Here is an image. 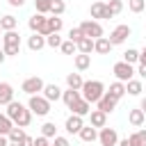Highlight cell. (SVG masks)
Masks as SVG:
<instances>
[{"label":"cell","mask_w":146,"mask_h":146,"mask_svg":"<svg viewBox=\"0 0 146 146\" xmlns=\"http://www.w3.org/2000/svg\"><path fill=\"white\" fill-rule=\"evenodd\" d=\"M5 114L14 121V125H21V128H25V125L32 123V112H30V107L23 105V103H18V100H11V103L7 105V112H5Z\"/></svg>","instance_id":"obj_1"},{"label":"cell","mask_w":146,"mask_h":146,"mask_svg":"<svg viewBox=\"0 0 146 146\" xmlns=\"http://www.w3.org/2000/svg\"><path fill=\"white\" fill-rule=\"evenodd\" d=\"M80 94L87 103H98V98L105 94V84L100 80H87V82H82Z\"/></svg>","instance_id":"obj_2"},{"label":"cell","mask_w":146,"mask_h":146,"mask_svg":"<svg viewBox=\"0 0 146 146\" xmlns=\"http://www.w3.org/2000/svg\"><path fill=\"white\" fill-rule=\"evenodd\" d=\"M2 50H5L7 57H14V55L21 52V34L16 30H9V32L2 34Z\"/></svg>","instance_id":"obj_3"},{"label":"cell","mask_w":146,"mask_h":146,"mask_svg":"<svg viewBox=\"0 0 146 146\" xmlns=\"http://www.w3.org/2000/svg\"><path fill=\"white\" fill-rule=\"evenodd\" d=\"M27 107H30V112H32V114H36V116H46V114L50 112V100H46L43 96L34 94V96H30Z\"/></svg>","instance_id":"obj_4"},{"label":"cell","mask_w":146,"mask_h":146,"mask_svg":"<svg viewBox=\"0 0 146 146\" xmlns=\"http://www.w3.org/2000/svg\"><path fill=\"white\" fill-rule=\"evenodd\" d=\"M43 84H46V82H43L39 75H32V78H25V80H23L21 91H23V94H27V96H34V94L43 91Z\"/></svg>","instance_id":"obj_5"},{"label":"cell","mask_w":146,"mask_h":146,"mask_svg":"<svg viewBox=\"0 0 146 146\" xmlns=\"http://www.w3.org/2000/svg\"><path fill=\"white\" fill-rule=\"evenodd\" d=\"M80 30H82V34L89 36V39H98V36H103V25H100L98 21H94V18L82 21V23H80Z\"/></svg>","instance_id":"obj_6"},{"label":"cell","mask_w":146,"mask_h":146,"mask_svg":"<svg viewBox=\"0 0 146 146\" xmlns=\"http://www.w3.org/2000/svg\"><path fill=\"white\" fill-rule=\"evenodd\" d=\"M112 71H114V75H116L119 82H128V80H132V75H135V68H132V64H128V62H116Z\"/></svg>","instance_id":"obj_7"},{"label":"cell","mask_w":146,"mask_h":146,"mask_svg":"<svg viewBox=\"0 0 146 146\" xmlns=\"http://www.w3.org/2000/svg\"><path fill=\"white\" fill-rule=\"evenodd\" d=\"M89 14H91L94 21H100V18H114V14L110 11L107 2H94V5L89 7Z\"/></svg>","instance_id":"obj_8"},{"label":"cell","mask_w":146,"mask_h":146,"mask_svg":"<svg viewBox=\"0 0 146 146\" xmlns=\"http://www.w3.org/2000/svg\"><path fill=\"white\" fill-rule=\"evenodd\" d=\"M128 36H130V25H116L107 39H110V43H112V46H121Z\"/></svg>","instance_id":"obj_9"},{"label":"cell","mask_w":146,"mask_h":146,"mask_svg":"<svg viewBox=\"0 0 146 146\" xmlns=\"http://www.w3.org/2000/svg\"><path fill=\"white\" fill-rule=\"evenodd\" d=\"M116 103H119V98H114L112 94H107V91H105V94L98 98V103H96L98 107H96V110H100V112L110 114V112H114V110H116Z\"/></svg>","instance_id":"obj_10"},{"label":"cell","mask_w":146,"mask_h":146,"mask_svg":"<svg viewBox=\"0 0 146 146\" xmlns=\"http://www.w3.org/2000/svg\"><path fill=\"white\" fill-rule=\"evenodd\" d=\"M98 141H100V146H116L119 144V135H116L114 128H100Z\"/></svg>","instance_id":"obj_11"},{"label":"cell","mask_w":146,"mask_h":146,"mask_svg":"<svg viewBox=\"0 0 146 146\" xmlns=\"http://www.w3.org/2000/svg\"><path fill=\"white\" fill-rule=\"evenodd\" d=\"M82 125H84V116H78V114H71V116L66 119V123H64V130H66L68 135H78Z\"/></svg>","instance_id":"obj_12"},{"label":"cell","mask_w":146,"mask_h":146,"mask_svg":"<svg viewBox=\"0 0 146 146\" xmlns=\"http://www.w3.org/2000/svg\"><path fill=\"white\" fill-rule=\"evenodd\" d=\"M144 121H146V114H144V110H141V107H135V110H130V112H128V123H130V125L141 128V125H144Z\"/></svg>","instance_id":"obj_13"},{"label":"cell","mask_w":146,"mask_h":146,"mask_svg":"<svg viewBox=\"0 0 146 146\" xmlns=\"http://www.w3.org/2000/svg\"><path fill=\"white\" fill-rule=\"evenodd\" d=\"M14 100V87L9 82H0V105H9Z\"/></svg>","instance_id":"obj_14"},{"label":"cell","mask_w":146,"mask_h":146,"mask_svg":"<svg viewBox=\"0 0 146 146\" xmlns=\"http://www.w3.org/2000/svg\"><path fill=\"white\" fill-rule=\"evenodd\" d=\"M68 110H73V114H78V116H87V114L91 112V103H87L84 98H80V100H75Z\"/></svg>","instance_id":"obj_15"},{"label":"cell","mask_w":146,"mask_h":146,"mask_svg":"<svg viewBox=\"0 0 146 146\" xmlns=\"http://www.w3.org/2000/svg\"><path fill=\"white\" fill-rule=\"evenodd\" d=\"M89 121H91L94 128H105V123H107V114L100 112V110H91V112H89Z\"/></svg>","instance_id":"obj_16"},{"label":"cell","mask_w":146,"mask_h":146,"mask_svg":"<svg viewBox=\"0 0 146 146\" xmlns=\"http://www.w3.org/2000/svg\"><path fill=\"white\" fill-rule=\"evenodd\" d=\"M43 46H46V36H43V34H36V32H34V34L27 39V48H30L32 52H39Z\"/></svg>","instance_id":"obj_17"},{"label":"cell","mask_w":146,"mask_h":146,"mask_svg":"<svg viewBox=\"0 0 146 146\" xmlns=\"http://www.w3.org/2000/svg\"><path fill=\"white\" fill-rule=\"evenodd\" d=\"M94 50H96L98 55H107V52L112 50L110 39H107V36H98V39H94Z\"/></svg>","instance_id":"obj_18"},{"label":"cell","mask_w":146,"mask_h":146,"mask_svg":"<svg viewBox=\"0 0 146 146\" xmlns=\"http://www.w3.org/2000/svg\"><path fill=\"white\" fill-rule=\"evenodd\" d=\"M43 98L46 100H59L62 98V89L57 87V84H43Z\"/></svg>","instance_id":"obj_19"},{"label":"cell","mask_w":146,"mask_h":146,"mask_svg":"<svg viewBox=\"0 0 146 146\" xmlns=\"http://www.w3.org/2000/svg\"><path fill=\"white\" fill-rule=\"evenodd\" d=\"M78 135H80V139H82V141H87V144H89V141H96V139H98V130H96L94 125H82Z\"/></svg>","instance_id":"obj_20"},{"label":"cell","mask_w":146,"mask_h":146,"mask_svg":"<svg viewBox=\"0 0 146 146\" xmlns=\"http://www.w3.org/2000/svg\"><path fill=\"white\" fill-rule=\"evenodd\" d=\"M73 64H75V68H78V71H87V68L91 66V55L78 52V55L73 57Z\"/></svg>","instance_id":"obj_21"},{"label":"cell","mask_w":146,"mask_h":146,"mask_svg":"<svg viewBox=\"0 0 146 146\" xmlns=\"http://www.w3.org/2000/svg\"><path fill=\"white\" fill-rule=\"evenodd\" d=\"M82 98V94H80V89H66V91H62V100H64V105L66 107H71L75 100H80Z\"/></svg>","instance_id":"obj_22"},{"label":"cell","mask_w":146,"mask_h":146,"mask_svg":"<svg viewBox=\"0 0 146 146\" xmlns=\"http://www.w3.org/2000/svg\"><path fill=\"white\" fill-rule=\"evenodd\" d=\"M46 14H34V16H30V21H27V25H30V30L32 32H39L41 27H43V23H46Z\"/></svg>","instance_id":"obj_23"},{"label":"cell","mask_w":146,"mask_h":146,"mask_svg":"<svg viewBox=\"0 0 146 146\" xmlns=\"http://www.w3.org/2000/svg\"><path fill=\"white\" fill-rule=\"evenodd\" d=\"M0 27H2V32H9V30H16V27H18V21H16V16H11V14H7V16H2V18H0Z\"/></svg>","instance_id":"obj_24"},{"label":"cell","mask_w":146,"mask_h":146,"mask_svg":"<svg viewBox=\"0 0 146 146\" xmlns=\"http://www.w3.org/2000/svg\"><path fill=\"white\" fill-rule=\"evenodd\" d=\"M78 52H84V55H91V50H94V39H89V36H82L78 43Z\"/></svg>","instance_id":"obj_25"},{"label":"cell","mask_w":146,"mask_h":146,"mask_svg":"<svg viewBox=\"0 0 146 146\" xmlns=\"http://www.w3.org/2000/svg\"><path fill=\"white\" fill-rule=\"evenodd\" d=\"M141 89H144V87H141V82H139V80H135V78L125 82V94H130V96H139V94H141Z\"/></svg>","instance_id":"obj_26"},{"label":"cell","mask_w":146,"mask_h":146,"mask_svg":"<svg viewBox=\"0 0 146 146\" xmlns=\"http://www.w3.org/2000/svg\"><path fill=\"white\" fill-rule=\"evenodd\" d=\"M107 94H112L114 98H123V96H125V82H119V80H116V82H112Z\"/></svg>","instance_id":"obj_27"},{"label":"cell","mask_w":146,"mask_h":146,"mask_svg":"<svg viewBox=\"0 0 146 146\" xmlns=\"http://www.w3.org/2000/svg\"><path fill=\"white\" fill-rule=\"evenodd\" d=\"M23 137H25V130H23L21 125H14V128L9 130V135H7V139H9V141H14V144H21V141H23Z\"/></svg>","instance_id":"obj_28"},{"label":"cell","mask_w":146,"mask_h":146,"mask_svg":"<svg viewBox=\"0 0 146 146\" xmlns=\"http://www.w3.org/2000/svg\"><path fill=\"white\" fill-rule=\"evenodd\" d=\"M82 82H84V80H82L80 73H68V75H66V84H68V89H80Z\"/></svg>","instance_id":"obj_29"},{"label":"cell","mask_w":146,"mask_h":146,"mask_svg":"<svg viewBox=\"0 0 146 146\" xmlns=\"http://www.w3.org/2000/svg\"><path fill=\"white\" fill-rule=\"evenodd\" d=\"M11 128H14V121L7 114H0V135H9Z\"/></svg>","instance_id":"obj_30"},{"label":"cell","mask_w":146,"mask_h":146,"mask_svg":"<svg viewBox=\"0 0 146 146\" xmlns=\"http://www.w3.org/2000/svg\"><path fill=\"white\" fill-rule=\"evenodd\" d=\"M52 7V0H34V9L36 14H48Z\"/></svg>","instance_id":"obj_31"},{"label":"cell","mask_w":146,"mask_h":146,"mask_svg":"<svg viewBox=\"0 0 146 146\" xmlns=\"http://www.w3.org/2000/svg\"><path fill=\"white\" fill-rule=\"evenodd\" d=\"M41 135H43V137H48V139H50V137H57V125H55V123H50V121H48V123H43V125H41Z\"/></svg>","instance_id":"obj_32"},{"label":"cell","mask_w":146,"mask_h":146,"mask_svg":"<svg viewBox=\"0 0 146 146\" xmlns=\"http://www.w3.org/2000/svg\"><path fill=\"white\" fill-rule=\"evenodd\" d=\"M46 46H50V48H59V46H62V36H59V32L48 34V36H46Z\"/></svg>","instance_id":"obj_33"},{"label":"cell","mask_w":146,"mask_h":146,"mask_svg":"<svg viewBox=\"0 0 146 146\" xmlns=\"http://www.w3.org/2000/svg\"><path fill=\"white\" fill-rule=\"evenodd\" d=\"M123 62H128V64H135V62H139V50H135V48H128V50L123 52Z\"/></svg>","instance_id":"obj_34"},{"label":"cell","mask_w":146,"mask_h":146,"mask_svg":"<svg viewBox=\"0 0 146 146\" xmlns=\"http://www.w3.org/2000/svg\"><path fill=\"white\" fill-rule=\"evenodd\" d=\"M119 146H144V144L139 141V137H137V132H132L130 137H125V139H121V141H119Z\"/></svg>","instance_id":"obj_35"},{"label":"cell","mask_w":146,"mask_h":146,"mask_svg":"<svg viewBox=\"0 0 146 146\" xmlns=\"http://www.w3.org/2000/svg\"><path fill=\"white\" fill-rule=\"evenodd\" d=\"M48 25H50V34H52V32H59V30H62L64 21H62L59 16H50V18H48Z\"/></svg>","instance_id":"obj_36"},{"label":"cell","mask_w":146,"mask_h":146,"mask_svg":"<svg viewBox=\"0 0 146 146\" xmlns=\"http://www.w3.org/2000/svg\"><path fill=\"white\" fill-rule=\"evenodd\" d=\"M59 50L64 52V55H73L75 50H78V46L71 41V39H66V41H62V46H59Z\"/></svg>","instance_id":"obj_37"},{"label":"cell","mask_w":146,"mask_h":146,"mask_svg":"<svg viewBox=\"0 0 146 146\" xmlns=\"http://www.w3.org/2000/svg\"><path fill=\"white\" fill-rule=\"evenodd\" d=\"M64 9H66L64 0H52V7H50V14H52V16H62Z\"/></svg>","instance_id":"obj_38"},{"label":"cell","mask_w":146,"mask_h":146,"mask_svg":"<svg viewBox=\"0 0 146 146\" xmlns=\"http://www.w3.org/2000/svg\"><path fill=\"white\" fill-rule=\"evenodd\" d=\"M128 7H130V11H132V14H139V11H144L146 0H130V2H128Z\"/></svg>","instance_id":"obj_39"},{"label":"cell","mask_w":146,"mask_h":146,"mask_svg":"<svg viewBox=\"0 0 146 146\" xmlns=\"http://www.w3.org/2000/svg\"><path fill=\"white\" fill-rule=\"evenodd\" d=\"M107 7H110V11H112L114 16L123 11V2H121V0H110V2H107Z\"/></svg>","instance_id":"obj_40"},{"label":"cell","mask_w":146,"mask_h":146,"mask_svg":"<svg viewBox=\"0 0 146 146\" xmlns=\"http://www.w3.org/2000/svg\"><path fill=\"white\" fill-rule=\"evenodd\" d=\"M82 36H84V34H82V30H80V27H71V32H68V39H71L73 43H78Z\"/></svg>","instance_id":"obj_41"},{"label":"cell","mask_w":146,"mask_h":146,"mask_svg":"<svg viewBox=\"0 0 146 146\" xmlns=\"http://www.w3.org/2000/svg\"><path fill=\"white\" fill-rule=\"evenodd\" d=\"M52 144H55V146H71V144H68V139H66V137H59V135L55 137V141H52Z\"/></svg>","instance_id":"obj_42"},{"label":"cell","mask_w":146,"mask_h":146,"mask_svg":"<svg viewBox=\"0 0 146 146\" xmlns=\"http://www.w3.org/2000/svg\"><path fill=\"white\" fill-rule=\"evenodd\" d=\"M21 146H34V139H32L30 135H25V137H23V141H21Z\"/></svg>","instance_id":"obj_43"},{"label":"cell","mask_w":146,"mask_h":146,"mask_svg":"<svg viewBox=\"0 0 146 146\" xmlns=\"http://www.w3.org/2000/svg\"><path fill=\"white\" fill-rule=\"evenodd\" d=\"M137 137H139V141L146 146V130H137Z\"/></svg>","instance_id":"obj_44"},{"label":"cell","mask_w":146,"mask_h":146,"mask_svg":"<svg viewBox=\"0 0 146 146\" xmlns=\"http://www.w3.org/2000/svg\"><path fill=\"white\" fill-rule=\"evenodd\" d=\"M135 73H139L141 78H146V64H139V68H137Z\"/></svg>","instance_id":"obj_45"},{"label":"cell","mask_w":146,"mask_h":146,"mask_svg":"<svg viewBox=\"0 0 146 146\" xmlns=\"http://www.w3.org/2000/svg\"><path fill=\"white\" fill-rule=\"evenodd\" d=\"M7 2H9L11 7H23V5H25V0H7Z\"/></svg>","instance_id":"obj_46"},{"label":"cell","mask_w":146,"mask_h":146,"mask_svg":"<svg viewBox=\"0 0 146 146\" xmlns=\"http://www.w3.org/2000/svg\"><path fill=\"white\" fill-rule=\"evenodd\" d=\"M9 144V139H7V135H0V146H7Z\"/></svg>","instance_id":"obj_47"},{"label":"cell","mask_w":146,"mask_h":146,"mask_svg":"<svg viewBox=\"0 0 146 146\" xmlns=\"http://www.w3.org/2000/svg\"><path fill=\"white\" fill-rule=\"evenodd\" d=\"M5 59H7V55H5V50H2V48H0V64H2V62H5Z\"/></svg>","instance_id":"obj_48"},{"label":"cell","mask_w":146,"mask_h":146,"mask_svg":"<svg viewBox=\"0 0 146 146\" xmlns=\"http://www.w3.org/2000/svg\"><path fill=\"white\" fill-rule=\"evenodd\" d=\"M141 110H144V114H146V98H141V105H139Z\"/></svg>","instance_id":"obj_49"},{"label":"cell","mask_w":146,"mask_h":146,"mask_svg":"<svg viewBox=\"0 0 146 146\" xmlns=\"http://www.w3.org/2000/svg\"><path fill=\"white\" fill-rule=\"evenodd\" d=\"M7 146H21V144H14V141H9V144H7Z\"/></svg>","instance_id":"obj_50"},{"label":"cell","mask_w":146,"mask_h":146,"mask_svg":"<svg viewBox=\"0 0 146 146\" xmlns=\"http://www.w3.org/2000/svg\"><path fill=\"white\" fill-rule=\"evenodd\" d=\"M141 52H146V46H144V50H141Z\"/></svg>","instance_id":"obj_51"},{"label":"cell","mask_w":146,"mask_h":146,"mask_svg":"<svg viewBox=\"0 0 146 146\" xmlns=\"http://www.w3.org/2000/svg\"><path fill=\"white\" fill-rule=\"evenodd\" d=\"M46 146H55V144H46Z\"/></svg>","instance_id":"obj_52"},{"label":"cell","mask_w":146,"mask_h":146,"mask_svg":"<svg viewBox=\"0 0 146 146\" xmlns=\"http://www.w3.org/2000/svg\"><path fill=\"white\" fill-rule=\"evenodd\" d=\"M0 34H2V27H0Z\"/></svg>","instance_id":"obj_53"}]
</instances>
